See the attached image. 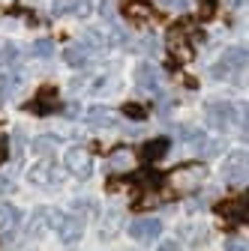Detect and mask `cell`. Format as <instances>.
I'll list each match as a JSON object with an SVG mask.
<instances>
[{
	"mask_svg": "<svg viewBox=\"0 0 249 251\" xmlns=\"http://www.w3.org/2000/svg\"><path fill=\"white\" fill-rule=\"evenodd\" d=\"M51 222H54L51 227L57 230V239L63 242V245H75V242L84 236V218L75 215V212H63V215H57V212H54Z\"/></svg>",
	"mask_w": 249,
	"mask_h": 251,
	"instance_id": "cell-1",
	"label": "cell"
},
{
	"mask_svg": "<svg viewBox=\"0 0 249 251\" xmlns=\"http://www.w3.org/2000/svg\"><path fill=\"white\" fill-rule=\"evenodd\" d=\"M63 168H66L72 176L87 179V176L93 174V155H90L84 147H69L66 155H63Z\"/></svg>",
	"mask_w": 249,
	"mask_h": 251,
	"instance_id": "cell-2",
	"label": "cell"
},
{
	"mask_svg": "<svg viewBox=\"0 0 249 251\" xmlns=\"http://www.w3.org/2000/svg\"><path fill=\"white\" fill-rule=\"evenodd\" d=\"M126 230H129V236L135 242H153L162 233V222L156 215H141V218H132V222L126 225Z\"/></svg>",
	"mask_w": 249,
	"mask_h": 251,
	"instance_id": "cell-3",
	"label": "cell"
},
{
	"mask_svg": "<svg viewBox=\"0 0 249 251\" xmlns=\"http://www.w3.org/2000/svg\"><path fill=\"white\" fill-rule=\"evenodd\" d=\"M27 179L33 182V185H42V188L57 185V182H60V168H57L51 159H39L36 165L27 168Z\"/></svg>",
	"mask_w": 249,
	"mask_h": 251,
	"instance_id": "cell-4",
	"label": "cell"
},
{
	"mask_svg": "<svg viewBox=\"0 0 249 251\" xmlns=\"http://www.w3.org/2000/svg\"><path fill=\"white\" fill-rule=\"evenodd\" d=\"M243 66H246V48H228V51L222 54V63L213 69V75H216V78H228V75L240 72Z\"/></svg>",
	"mask_w": 249,
	"mask_h": 251,
	"instance_id": "cell-5",
	"label": "cell"
},
{
	"mask_svg": "<svg viewBox=\"0 0 249 251\" xmlns=\"http://www.w3.org/2000/svg\"><path fill=\"white\" fill-rule=\"evenodd\" d=\"M234 114H237V108L231 102H210L207 105V123L216 126V129H228Z\"/></svg>",
	"mask_w": 249,
	"mask_h": 251,
	"instance_id": "cell-6",
	"label": "cell"
},
{
	"mask_svg": "<svg viewBox=\"0 0 249 251\" xmlns=\"http://www.w3.org/2000/svg\"><path fill=\"white\" fill-rule=\"evenodd\" d=\"M18 225H21V209L12 203H0V236L15 233Z\"/></svg>",
	"mask_w": 249,
	"mask_h": 251,
	"instance_id": "cell-7",
	"label": "cell"
},
{
	"mask_svg": "<svg viewBox=\"0 0 249 251\" xmlns=\"http://www.w3.org/2000/svg\"><path fill=\"white\" fill-rule=\"evenodd\" d=\"M225 176L228 182L234 185H243L246 182V152H231L228 162H225Z\"/></svg>",
	"mask_w": 249,
	"mask_h": 251,
	"instance_id": "cell-8",
	"label": "cell"
},
{
	"mask_svg": "<svg viewBox=\"0 0 249 251\" xmlns=\"http://www.w3.org/2000/svg\"><path fill=\"white\" fill-rule=\"evenodd\" d=\"M216 212H219L222 218H228L231 225H243L246 222V198H237V201H225L216 206Z\"/></svg>",
	"mask_w": 249,
	"mask_h": 251,
	"instance_id": "cell-9",
	"label": "cell"
},
{
	"mask_svg": "<svg viewBox=\"0 0 249 251\" xmlns=\"http://www.w3.org/2000/svg\"><path fill=\"white\" fill-rule=\"evenodd\" d=\"M135 81H138V87H144V90H156V87H159V72H156V66H153V63H138V66H135Z\"/></svg>",
	"mask_w": 249,
	"mask_h": 251,
	"instance_id": "cell-10",
	"label": "cell"
},
{
	"mask_svg": "<svg viewBox=\"0 0 249 251\" xmlns=\"http://www.w3.org/2000/svg\"><path fill=\"white\" fill-rule=\"evenodd\" d=\"M174 179H177V185H180V188H195V185L204 179V168H201V165H189V168L177 171V174H174Z\"/></svg>",
	"mask_w": 249,
	"mask_h": 251,
	"instance_id": "cell-11",
	"label": "cell"
},
{
	"mask_svg": "<svg viewBox=\"0 0 249 251\" xmlns=\"http://www.w3.org/2000/svg\"><path fill=\"white\" fill-rule=\"evenodd\" d=\"M63 60L69 63L72 69H81V66H87V63H90V48H84V45H69V48H63Z\"/></svg>",
	"mask_w": 249,
	"mask_h": 251,
	"instance_id": "cell-12",
	"label": "cell"
},
{
	"mask_svg": "<svg viewBox=\"0 0 249 251\" xmlns=\"http://www.w3.org/2000/svg\"><path fill=\"white\" fill-rule=\"evenodd\" d=\"M81 9H84L81 0H51L54 15H81Z\"/></svg>",
	"mask_w": 249,
	"mask_h": 251,
	"instance_id": "cell-13",
	"label": "cell"
},
{
	"mask_svg": "<svg viewBox=\"0 0 249 251\" xmlns=\"http://www.w3.org/2000/svg\"><path fill=\"white\" fill-rule=\"evenodd\" d=\"M168 152V138H159V141H150L144 144V162H156Z\"/></svg>",
	"mask_w": 249,
	"mask_h": 251,
	"instance_id": "cell-14",
	"label": "cell"
},
{
	"mask_svg": "<svg viewBox=\"0 0 249 251\" xmlns=\"http://www.w3.org/2000/svg\"><path fill=\"white\" fill-rule=\"evenodd\" d=\"M57 147H60V138H57V135H39V138L33 141V152H36V155H51Z\"/></svg>",
	"mask_w": 249,
	"mask_h": 251,
	"instance_id": "cell-15",
	"label": "cell"
},
{
	"mask_svg": "<svg viewBox=\"0 0 249 251\" xmlns=\"http://www.w3.org/2000/svg\"><path fill=\"white\" fill-rule=\"evenodd\" d=\"M126 15L135 18V21H147L150 18V6L141 3V0H129V3H126Z\"/></svg>",
	"mask_w": 249,
	"mask_h": 251,
	"instance_id": "cell-16",
	"label": "cell"
},
{
	"mask_svg": "<svg viewBox=\"0 0 249 251\" xmlns=\"http://www.w3.org/2000/svg\"><path fill=\"white\" fill-rule=\"evenodd\" d=\"M129 162H132V152H129V150H114V152L108 155V168H111V171L126 168Z\"/></svg>",
	"mask_w": 249,
	"mask_h": 251,
	"instance_id": "cell-17",
	"label": "cell"
},
{
	"mask_svg": "<svg viewBox=\"0 0 249 251\" xmlns=\"http://www.w3.org/2000/svg\"><path fill=\"white\" fill-rule=\"evenodd\" d=\"M180 138H183L186 144H192V147H201V144L207 141V135H204L201 129H192V126H183V129H180Z\"/></svg>",
	"mask_w": 249,
	"mask_h": 251,
	"instance_id": "cell-18",
	"label": "cell"
},
{
	"mask_svg": "<svg viewBox=\"0 0 249 251\" xmlns=\"http://www.w3.org/2000/svg\"><path fill=\"white\" fill-rule=\"evenodd\" d=\"M18 84H21V75H0V99L3 96H9V93H15L18 90Z\"/></svg>",
	"mask_w": 249,
	"mask_h": 251,
	"instance_id": "cell-19",
	"label": "cell"
},
{
	"mask_svg": "<svg viewBox=\"0 0 249 251\" xmlns=\"http://www.w3.org/2000/svg\"><path fill=\"white\" fill-rule=\"evenodd\" d=\"M48 218H51V212H48V209H39V212L33 215V227H30V233H42L45 227H51Z\"/></svg>",
	"mask_w": 249,
	"mask_h": 251,
	"instance_id": "cell-20",
	"label": "cell"
},
{
	"mask_svg": "<svg viewBox=\"0 0 249 251\" xmlns=\"http://www.w3.org/2000/svg\"><path fill=\"white\" fill-rule=\"evenodd\" d=\"M33 54L36 57H51L54 54V42L51 39H36L33 42Z\"/></svg>",
	"mask_w": 249,
	"mask_h": 251,
	"instance_id": "cell-21",
	"label": "cell"
},
{
	"mask_svg": "<svg viewBox=\"0 0 249 251\" xmlns=\"http://www.w3.org/2000/svg\"><path fill=\"white\" fill-rule=\"evenodd\" d=\"M0 54H3V63H6V66H12V63H18V45H3V51H0Z\"/></svg>",
	"mask_w": 249,
	"mask_h": 251,
	"instance_id": "cell-22",
	"label": "cell"
},
{
	"mask_svg": "<svg viewBox=\"0 0 249 251\" xmlns=\"http://www.w3.org/2000/svg\"><path fill=\"white\" fill-rule=\"evenodd\" d=\"M12 192H15V182L9 176H0V198H9Z\"/></svg>",
	"mask_w": 249,
	"mask_h": 251,
	"instance_id": "cell-23",
	"label": "cell"
},
{
	"mask_svg": "<svg viewBox=\"0 0 249 251\" xmlns=\"http://www.w3.org/2000/svg\"><path fill=\"white\" fill-rule=\"evenodd\" d=\"M108 39H102V33L99 30H87V45H93V48H99V45H105Z\"/></svg>",
	"mask_w": 249,
	"mask_h": 251,
	"instance_id": "cell-24",
	"label": "cell"
},
{
	"mask_svg": "<svg viewBox=\"0 0 249 251\" xmlns=\"http://www.w3.org/2000/svg\"><path fill=\"white\" fill-rule=\"evenodd\" d=\"M123 114H129V117H138V120H144V117H147V111H144L141 105H126V108H123Z\"/></svg>",
	"mask_w": 249,
	"mask_h": 251,
	"instance_id": "cell-25",
	"label": "cell"
},
{
	"mask_svg": "<svg viewBox=\"0 0 249 251\" xmlns=\"http://www.w3.org/2000/svg\"><path fill=\"white\" fill-rule=\"evenodd\" d=\"M156 251H180V242L165 239V242H159V245H156Z\"/></svg>",
	"mask_w": 249,
	"mask_h": 251,
	"instance_id": "cell-26",
	"label": "cell"
},
{
	"mask_svg": "<svg viewBox=\"0 0 249 251\" xmlns=\"http://www.w3.org/2000/svg\"><path fill=\"white\" fill-rule=\"evenodd\" d=\"M6 155H9V138H0V165L6 162Z\"/></svg>",
	"mask_w": 249,
	"mask_h": 251,
	"instance_id": "cell-27",
	"label": "cell"
},
{
	"mask_svg": "<svg viewBox=\"0 0 249 251\" xmlns=\"http://www.w3.org/2000/svg\"><path fill=\"white\" fill-rule=\"evenodd\" d=\"M225 251H246V245H243L240 239H228V242H225Z\"/></svg>",
	"mask_w": 249,
	"mask_h": 251,
	"instance_id": "cell-28",
	"label": "cell"
},
{
	"mask_svg": "<svg viewBox=\"0 0 249 251\" xmlns=\"http://www.w3.org/2000/svg\"><path fill=\"white\" fill-rule=\"evenodd\" d=\"M165 6H171V9H186L189 6V0H162Z\"/></svg>",
	"mask_w": 249,
	"mask_h": 251,
	"instance_id": "cell-29",
	"label": "cell"
}]
</instances>
